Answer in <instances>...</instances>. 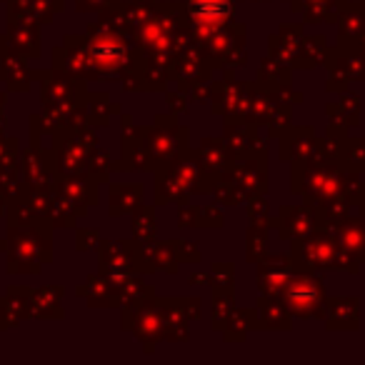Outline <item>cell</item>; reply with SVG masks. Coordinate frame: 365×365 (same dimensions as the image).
<instances>
[{
	"label": "cell",
	"mask_w": 365,
	"mask_h": 365,
	"mask_svg": "<svg viewBox=\"0 0 365 365\" xmlns=\"http://www.w3.org/2000/svg\"><path fill=\"white\" fill-rule=\"evenodd\" d=\"M193 11L200 21H208V23L218 21L220 23L225 16H228V3H225V0H195Z\"/></svg>",
	"instance_id": "cell-1"
}]
</instances>
